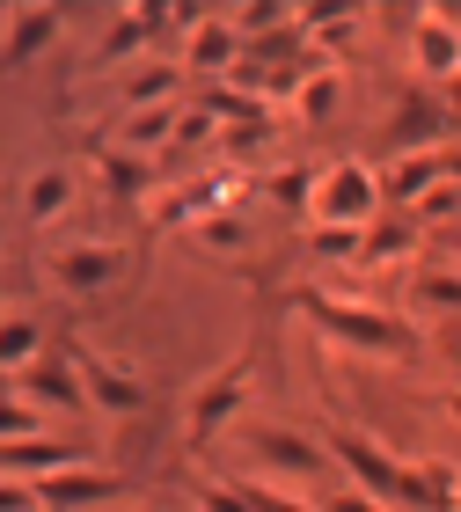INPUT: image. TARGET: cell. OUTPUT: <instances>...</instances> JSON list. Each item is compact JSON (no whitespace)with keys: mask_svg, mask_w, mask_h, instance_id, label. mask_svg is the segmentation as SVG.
Returning a JSON list of instances; mask_svg holds the SVG:
<instances>
[{"mask_svg":"<svg viewBox=\"0 0 461 512\" xmlns=\"http://www.w3.org/2000/svg\"><path fill=\"white\" fill-rule=\"evenodd\" d=\"M0 512H44L37 483H22V476H0Z\"/></svg>","mask_w":461,"mask_h":512,"instance_id":"obj_32","label":"cell"},{"mask_svg":"<svg viewBox=\"0 0 461 512\" xmlns=\"http://www.w3.org/2000/svg\"><path fill=\"white\" fill-rule=\"evenodd\" d=\"M447 96H454V103H461V81H454V88H447Z\"/></svg>","mask_w":461,"mask_h":512,"instance_id":"obj_38","label":"cell"},{"mask_svg":"<svg viewBox=\"0 0 461 512\" xmlns=\"http://www.w3.org/2000/svg\"><path fill=\"white\" fill-rule=\"evenodd\" d=\"M22 403H37V410H88V388L74 374V359H37L30 374L15 381Z\"/></svg>","mask_w":461,"mask_h":512,"instance_id":"obj_14","label":"cell"},{"mask_svg":"<svg viewBox=\"0 0 461 512\" xmlns=\"http://www.w3.org/2000/svg\"><path fill=\"white\" fill-rule=\"evenodd\" d=\"M271 205H286V213L308 227V205H315V169H279V176H271Z\"/></svg>","mask_w":461,"mask_h":512,"instance_id":"obj_30","label":"cell"},{"mask_svg":"<svg viewBox=\"0 0 461 512\" xmlns=\"http://www.w3.org/2000/svg\"><path fill=\"white\" fill-rule=\"evenodd\" d=\"M418 249H425V227H418V220H410V213H381L374 227H366V256H359V271L418 264Z\"/></svg>","mask_w":461,"mask_h":512,"instance_id":"obj_16","label":"cell"},{"mask_svg":"<svg viewBox=\"0 0 461 512\" xmlns=\"http://www.w3.org/2000/svg\"><path fill=\"white\" fill-rule=\"evenodd\" d=\"M388 213V191H381V169L359 154H337L315 169V205L308 220H337V227H374Z\"/></svg>","mask_w":461,"mask_h":512,"instance_id":"obj_3","label":"cell"},{"mask_svg":"<svg viewBox=\"0 0 461 512\" xmlns=\"http://www.w3.org/2000/svg\"><path fill=\"white\" fill-rule=\"evenodd\" d=\"M235 491H242V505L249 512H322V505H308L293 483H279V476H264V469H249V476H235Z\"/></svg>","mask_w":461,"mask_h":512,"instance_id":"obj_27","label":"cell"},{"mask_svg":"<svg viewBox=\"0 0 461 512\" xmlns=\"http://www.w3.org/2000/svg\"><path fill=\"white\" fill-rule=\"evenodd\" d=\"M418 227H461V183H432V191L410 205Z\"/></svg>","mask_w":461,"mask_h":512,"instance_id":"obj_31","label":"cell"},{"mask_svg":"<svg viewBox=\"0 0 461 512\" xmlns=\"http://www.w3.org/2000/svg\"><path fill=\"white\" fill-rule=\"evenodd\" d=\"M59 469H81V447H66V439H15V447H0V476L44 483Z\"/></svg>","mask_w":461,"mask_h":512,"instance_id":"obj_19","label":"cell"},{"mask_svg":"<svg viewBox=\"0 0 461 512\" xmlns=\"http://www.w3.org/2000/svg\"><path fill=\"white\" fill-rule=\"evenodd\" d=\"M59 30H66V15L59 8H8V44H0V59L8 66H30V59H44L59 44Z\"/></svg>","mask_w":461,"mask_h":512,"instance_id":"obj_15","label":"cell"},{"mask_svg":"<svg viewBox=\"0 0 461 512\" xmlns=\"http://www.w3.org/2000/svg\"><path fill=\"white\" fill-rule=\"evenodd\" d=\"M447 183H461V147H447Z\"/></svg>","mask_w":461,"mask_h":512,"instance_id":"obj_36","label":"cell"},{"mask_svg":"<svg viewBox=\"0 0 461 512\" xmlns=\"http://www.w3.org/2000/svg\"><path fill=\"white\" fill-rule=\"evenodd\" d=\"M191 498H198V512H249V505H242V491H235V483H198V491H191Z\"/></svg>","mask_w":461,"mask_h":512,"instance_id":"obj_33","label":"cell"},{"mask_svg":"<svg viewBox=\"0 0 461 512\" xmlns=\"http://www.w3.org/2000/svg\"><path fill=\"white\" fill-rule=\"evenodd\" d=\"M301 300V315L315 322L330 344H344V352H366V359H418L425 352V337H418V322H396L388 308H374L366 293H337V286H301L293 293Z\"/></svg>","mask_w":461,"mask_h":512,"instance_id":"obj_1","label":"cell"},{"mask_svg":"<svg viewBox=\"0 0 461 512\" xmlns=\"http://www.w3.org/2000/svg\"><path fill=\"white\" fill-rule=\"evenodd\" d=\"M44 271H52V286H66V293H103L110 278L125 271V249H118V242H103V235H88V242H59L52 256H44Z\"/></svg>","mask_w":461,"mask_h":512,"instance_id":"obj_7","label":"cell"},{"mask_svg":"<svg viewBox=\"0 0 461 512\" xmlns=\"http://www.w3.org/2000/svg\"><path fill=\"white\" fill-rule=\"evenodd\" d=\"M308 256L315 264H352L366 256V227H337V220H308Z\"/></svg>","mask_w":461,"mask_h":512,"instance_id":"obj_26","label":"cell"},{"mask_svg":"<svg viewBox=\"0 0 461 512\" xmlns=\"http://www.w3.org/2000/svg\"><path fill=\"white\" fill-rule=\"evenodd\" d=\"M447 264L461 271V227H447Z\"/></svg>","mask_w":461,"mask_h":512,"instance_id":"obj_35","label":"cell"},{"mask_svg":"<svg viewBox=\"0 0 461 512\" xmlns=\"http://www.w3.org/2000/svg\"><path fill=\"white\" fill-rule=\"evenodd\" d=\"M249 381H257V359H249V352H235L227 366H213V374H205V381L191 388V403H183V447H191V454L213 447V439L242 417Z\"/></svg>","mask_w":461,"mask_h":512,"instance_id":"obj_4","label":"cell"},{"mask_svg":"<svg viewBox=\"0 0 461 512\" xmlns=\"http://www.w3.org/2000/svg\"><path fill=\"white\" fill-rule=\"evenodd\" d=\"M176 118H183V103H154V110H118L103 132V147L110 154H169L176 147Z\"/></svg>","mask_w":461,"mask_h":512,"instance_id":"obj_10","label":"cell"},{"mask_svg":"<svg viewBox=\"0 0 461 512\" xmlns=\"http://www.w3.org/2000/svg\"><path fill=\"white\" fill-rule=\"evenodd\" d=\"M410 74L425 88H454L461 81V15L447 8H410Z\"/></svg>","mask_w":461,"mask_h":512,"instance_id":"obj_5","label":"cell"},{"mask_svg":"<svg viewBox=\"0 0 461 512\" xmlns=\"http://www.w3.org/2000/svg\"><path fill=\"white\" fill-rule=\"evenodd\" d=\"M15 439H44V410L22 403L15 381H0V447H15Z\"/></svg>","mask_w":461,"mask_h":512,"instance_id":"obj_28","label":"cell"},{"mask_svg":"<svg viewBox=\"0 0 461 512\" xmlns=\"http://www.w3.org/2000/svg\"><path fill=\"white\" fill-rule=\"evenodd\" d=\"M257 454H264V476H322V461H330L315 439H301L293 425H264Z\"/></svg>","mask_w":461,"mask_h":512,"instance_id":"obj_18","label":"cell"},{"mask_svg":"<svg viewBox=\"0 0 461 512\" xmlns=\"http://www.w3.org/2000/svg\"><path fill=\"white\" fill-rule=\"evenodd\" d=\"M432 183H447V154H403V161H381V191L396 213H410Z\"/></svg>","mask_w":461,"mask_h":512,"instance_id":"obj_20","label":"cell"},{"mask_svg":"<svg viewBox=\"0 0 461 512\" xmlns=\"http://www.w3.org/2000/svg\"><path fill=\"white\" fill-rule=\"evenodd\" d=\"M37 498H44V512H88V505H110V498H118V476L96 469V461H81V469L44 476Z\"/></svg>","mask_w":461,"mask_h":512,"instance_id":"obj_13","label":"cell"},{"mask_svg":"<svg viewBox=\"0 0 461 512\" xmlns=\"http://www.w3.org/2000/svg\"><path fill=\"white\" fill-rule=\"evenodd\" d=\"M154 103H183V59H140L118 88V110H154Z\"/></svg>","mask_w":461,"mask_h":512,"instance_id":"obj_17","label":"cell"},{"mask_svg":"<svg viewBox=\"0 0 461 512\" xmlns=\"http://www.w3.org/2000/svg\"><path fill=\"white\" fill-rule=\"evenodd\" d=\"M249 59V37L235 30V15H205L191 37H183V74L205 81H235V66Z\"/></svg>","mask_w":461,"mask_h":512,"instance_id":"obj_9","label":"cell"},{"mask_svg":"<svg viewBox=\"0 0 461 512\" xmlns=\"http://www.w3.org/2000/svg\"><path fill=\"white\" fill-rule=\"evenodd\" d=\"M330 461L344 469V483H359L366 498H381L388 512H425V476H418V461H396L381 447L374 432H359V425H337L330 432Z\"/></svg>","mask_w":461,"mask_h":512,"instance_id":"obj_2","label":"cell"},{"mask_svg":"<svg viewBox=\"0 0 461 512\" xmlns=\"http://www.w3.org/2000/svg\"><path fill=\"white\" fill-rule=\"evenodd\" d=\"M447 417H454V425H461V388H454V395H447Z\"/></svg>","mask_w":461,"mask_h":512,"instance_id":"obj_37","label":"cell"},{"mask_svg":"<svg viewBox=\"0 0 461 512\" xmlns=\"http://www.w3.org/2000/svg\"><path fill=\"white\" fill-rule=\"evenodd\" d=\"M191 242H198V249H220V256H242V249H249V220H242V213H213V220L191 227Z\"/></svg>","mask_w":461,"mask_h":512,"instance_id":"obj_29","label":"cell"},{"mask_svg":"<svg viewBox=\"0 0 461 512\" xmlns=\"http://www.w3.org/2000/svg\"><path fill=\"white\" fill-rule=\"evenodd\" d=\"M169 30V8H118L110 30L96 44V66H132V59H154V37Z\"/></svg>","mask_w":461,"mask_h":512,"instance_id":"obj_11","label":"cell"},{"mask_svg":"<svg viewBox=\"0 0 461 512\" xmlns=\"http://www.w3.org/2000/svg\"><path fill=\"white\" fill-rule=\"evenodd\" d=\"M74 198H81V176L66 169V161L22 176V220H30V227H59L66 213H74Z\"/></svg>","mask_w":461,"mask_h":512,"instance_id":"obj_12","label":"cell"},{"mask_svg":"<svg viewBox=\"0 0 461 512\" xmlns=\"http://www.w3.org/2000/svg\"><path fill=\"white\" fill-rule=\"evenodd\" d=\"M44 359V322L37 315H0V381H22Z\"/></svg>","mask_w":461,"mask_h":512,"instance_id":"obj_23","label":"cell"},{"mask_svg":"<svg viewBox=\"0 0 461 512\" xmlns=\"http://www.w3.org/2000/svg\"><path fill=\"white\" fill-rule=\"evenodd\" d=\"M410 322H425V315H461V271L454 264H425V271H410Z\"/></svg>","mask_w":461,"mask_h":512,"instance_id":"obj_21","label":"cell"},{"mask_svg":"<svg viewBox=\"0 0 461 512\" xmlns=\"http://www.w3.org/2000/svg\"><path fill=\"white\" fill-rule=\"evenodd\" d=\"M322 512H388V505H381V498H366L359 483H337V498L322 505Z\"/></svg>","mask_w":461,"mask_h":512,"instance_id":"obj_34","label":"cell"},{"mask_svg":"<svg viewBox=\"0 0 461 512\" xmlns=\"http://www.w3.org/2000/svg\"><path fill=\"white\" fill-rule=\"evenodd\" d=\"M198 110H205V118H213L220 132H227V125H271V103H264V96H249L242 81H205Z\"/></svg>","mask_w":461,"mask_h":512,"instance_id":"obj_22","label":"cell"},{"mask_svg":"<svg viewBox=\"0 0 461 512\" xmlns=\"http://www.w3.org/2000/svg\"><path fill=\"white\" fill-rule=\"evenodd\" d=\"M454 147V110L440 96H410L396 118H388V161L403 154H447Z\"/></svg>","mask_w":461,"mask_h":512,"instance_id":"obj_8","label":"cell"},{"mask_svg":"<svg viewBox=\"0 0 461 512\" xmlns=\"http://www.w3.org/2000/svg\"><path fill=\"white\" fill-rule=\"evenodd\" d=\"M66 359H74V374H81V388H88V410H103V417H140V410H147V381L132 374V366L88 352V344H74Z\"/></svg>","mask_w":461,"mask_h":512,"instance_id":"obj_6","label":"cell"},{"mask_svg":"<svg viewBox=\"0 0 461 512\" xmlns=\"http://www.w3.org/2000/svg\"><path fill=\"white\" fill-rule=\"evenodd\" d=\"M103 191L118 198V205H154V161H140V154H103Z\"/></svg>","mask_w":461,"mask_h":512,"instance_id":"obj_24","label":"cell"},{"mask_svg":"<svg viewBox=\"0 0 461 512\" xmlns=\"http://www.w3.org/2000/svg\"><path fill=\"white\" fill-rule=\"evenodd\" d=\"M337 103H344V66H330V59H322L315 74H308L301 88H293V118H308V125H322V118H330Z\"/></svg>","mask_w":461,"mask_h":512,"instance_id":"obj_25","label":"cell"}]
</instances>
